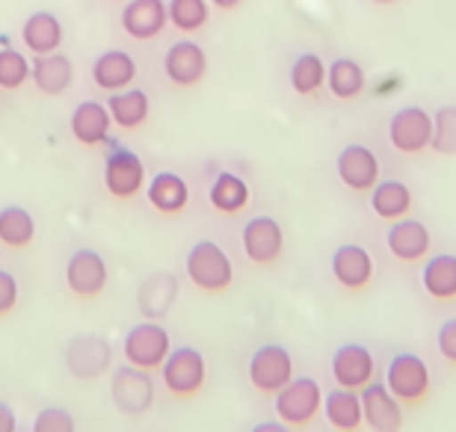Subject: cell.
<instances>
[{"label":"cell","instance_id":"7a4b0ae2","mask_svg":"<svg viewBox=\"0 0 456 432\" xmlns=\"http://www.w3.org/2000/svg\"><path fill=\"white\" fill-rule=\"evenodd\" d=\"M386 388L395 394L403 409H418L433 388L430 367L421 355L397 353L386 367Z\"/></svg>","mask_w":456,"mask_h":432},{"label":"cell","instance_id":"d6986e66","mask_svg":"<svg viewBox=\"0 0 456 432\" xmlns=\"http://www.w3.org/2000/svg\"><path fill=\"white\" fill-rule=\"evenodd\" d=\"M332 275L344 290L362 293L373 281V258L359 243H344L332 255Z\"/></svg>","mask_w":456,"mask_h":432},{"label":"cell","instance_id":"277c9868","mask_svg":"<svg viewBox=\"0 0 456 432\" xmlns=\"http://www.w3.org/2000/svg\"><path fill=\"white\" fill-rule=\"evenodd\" d=\"M323 409V388L314 376H294L276 394V418L288 427H308Z\"/></svg>","mask_w":456,"mask_h":432},{"label":"cell","instance_id":"2e32d148","mask_svg":"<svg viewBox=\"0 0 456 432\" xmlns=\"http://www.w3.org/2000/svg\"><path fill=\"white\" fill-rule=\"evenodd\" d=\"M335 172L346 190L353 192H370L379 181V160L368 145H344L338 160H335Z\"/></svg>","mask_w":456,"mask_h":432},{"label":"cell","instance_id":"7402d4cb","mask_svg":"<svg viewBox=\"0 0 456 432\" xmlns=\"http://www.w3.org/2000/svg\"><path fill=\"white\" fill-rule=\"evenodd\" d=\"M149 205L163 216H175L190 205V187L187 181L175 172H158L145 187Z\"/></svg>","mask_w":456,"mask_h":432},{"label":"cell","instance_id":"44dd1931","mask_svg":"<svg viewBox=\"0 0 456 432\" xmlns=\"http://www.w3.org/2000/svg\"><path fill=\"white\" fill-rule=\"evenodd\" d=\"M323 418L335 432H362L364 427L362 394L350 388H332L323 397Z\"/></svg>","mask_w":456,"mask_h":432},{"label":"cell","instance_id":"4dcf8cb0","mask_svg":"<svg viewBox=\"0 0 456 432\" xmlns=\"http://www.w3.org/2000/svg\"><path fill=\"white\" fill-rule=\"evenodd\" d=\"M208 201H211V208L216 214H240V210L249 205V183H246L240 175L234 172H220L211 183V190H208Z\"/></svg>","mask_w":456,"mask_h":432},{"label":"cell","instance_id":"30bf717a","mask_svg":"<svg viewBox=\"0 0 456 432\" xmlns=\"http://www.w3.org/2000/svg\"><path fill=\"white\" fill-rule=\"evenodd\" d=\"M110 281V270L107 261L102 258V252L95 249H77L71 252V258L66 264V284L77 299H95L107 290Z\"/></svg>","mask_w":456,"mask_h":432},{"label":"cell","instance_id":"f546056e","mask_svg":"<svg viewBox=\"0 0 456 432\" xmlns=\"http://www.w3.org/2000/svg\"><path fill=\"white\" fill-rule=\"evenodd\" d=\"M175 293H178L175 275H172V273H154L140 284L136 302H140V311L149 320H160L172 308V302H175Z\"/></svg>","mask_w":456,"mask_h":432},{"label":"cell","instance_id":"836d02e7","mask_svg":"<svg viewBox=\"0 0 456 432\" xmlns=\"http://www.w3.org/2000/svg\"><path fill=\"white\" fill-rule=\"evenodd\" d=\"M169 24L178 27L181 33H196L202 30L211 18V6L208 0H169Z\"/></svg>","mask_w":456,"mask_h":432},{"label":"cell","instance_id":"e0dca14e","mask_svg":"<svg viewBox=\"0 0 456 432\" xmlns=\"http://www.w3.org/2000/svg\"><path fill=\"white\" fill-rule=\"evenodd\" d=\"M386 246L397 261L418 264L430 255L433 237H430V228H427L421 219L403 216V219H397V223H391L386 234Z\"/></svg>","mask_w":456,"mask_h":432},{"label":"cell","instance_id":"ffe728a7","mask_svg":"<svg viewBox=\"0 0 456 432\" xmlns=\"http://www.w3.org/2000/svg\"><path fill=\"white\" fill-rule=\"evenodd\" d=\"M110 110L102 101H80V104L71 110V118H69V127L71 134H75V140L80 145H89V149H95V145H104L110 140Z\"/></svg>","mask_w":456,"mask_h":432},{"label":"cell","instance_id":"8fae6325","mask_svg":"<svg viewBox=\"0 0 456 432\" xmlns=\"http://www.w3.org/2000/svg\"><path fill=\"white\" fill-rule=\"evenodd\" d=\"M240 243H243V255L252 264L270 266L281 258V249H285V232H281V225L273 216H252L249 223L243 225Z\"/></svg>","mask_w":456,"mask_h":432},{"label":"cell","instance_id":"9c48e42d","mask_svg":"<svg viewBox=\"0 0 456 432\" xmlns=\"http://www.w3.org/2000/svg\"><path fill=\"white\" fill-rule=\"evenodd\" d=\"M66 367L71 376L77 379H98L110 371L113 364V346L107 341L104 335H75L71 341L66 344Z\"/></svg>","mask_w":456,"mask_h":432},{"label":"cell","instance_id":"4316f807","mask_svg":"<svg viewBox=\"0 0 456 432\" xmlns=\"http://www.w3.org/2000/svg\"><path fill=\"white\" fill-rule=\"evenodd\" d=\"M370 210L386 223H397L412 210V190L397 178L377 181V187L370 190Z\"/></svg>","mask_w":456,"mask_h":432},{"label":"cell","instance_id":"83f0119b","mask_svg":"<svg viewBox=\"0 0 456 432\" xmlns=\"http://www.w3.org/2000/svg\"><path fill=\"white\" fill-rule=\"evenodd\" d=\"M107 110H110V118L116 127H125V131H136V127L145 125V118L151 113V101L142 89L127 86L122 92H110V101H107Z\"/></svg>","mask_w":456,"mask_h":432},{"label":"cell","instance_id":"e575fe53","mask_svg":"<svg viewBox=\"0 0 456 432\" xmlns=\"http://www.w3.org/2000/svg\"><path fill=\"white\" fill-rule=\"evenodd\" d=\"M430 149L444 158L456 154V104H444L433 113V143Z\"/></svg>","mask_w":456,"mask_h":432},{"label":"cell","instance_id":"6da1fadb","mask_svg":"<svg viewBox=\"0 0 456 432\" xmlns=\"http://www.w3.org/2000/svg\"><path fill=\"white\" fill-rule=\"evenodd\" d=\"M184 270H187L190 284H193L196 290L208 293V297L225 293L234 281L232 258H228V252L214 240H199L193 249L187 252Z\"/></svg>","mask_w":456,"mask_h":432},{"label":"cell","instance_id":"5bb4252c","mask_svg":"<svg viewBox=\"0 0 456 432\" xmlns=\"http://www.w3.org/2000/svg\"><path fill=\"white\" fill-rule=\"evenodd\" d=\"M377 376V358L368 346L362 344H344L332 355V379L338 388L362 391L364 385L373 382Z\"/></svg>","mask_w":456,"mask_h":432},{"label":"cell","instance_id":"7c38bea8","mask_svg":"<svg viewBox=\"0 0 456 432\" xmlns=\"http://www.w3.org/2000/svg\"><path fill=\"white\" fill-rule=\"evenodd\" d=\"M145 183V163L131 149H116L107 154L104 163V187L113 199L127 201L142 190Z\"/></svg>","mask_w":456,"mask_h":432},{"label":"cell","instance_id":"74e56055","mask_svg":"<svg viewBox=\"0 0 456 432\" xmlns=\"http://www.w3.org/2000/svg\"><path fill=\"white\" fill-rule=\"evenodd\" d=\"M18 306V281L9 270H0V320L9 317Z\"/></svg>","mask_w":456,"mask_h":432},{"label":"cell","instance_id":"d6a6232c","mask_svg":"<svg viewBox=\"0 0 456 432\" xmlns=\"http://www.w3.org/2000/svg\"><path fill=\"white\" fill-rule=\"evenodd\" d=\"M326 86V62L317 57V53H299V57L290 62V89L297 95H317Z\"/></svg>","mask_w":456,"mask_h":432},{"label":"cell","instance_id":"5b68a950","mask_svg":"<svg viewBox=\"0 0 456 432\" xmlns=\"http://www.w3.org/2000/svg\"><path fill=\"white\" fill-rule=\"evenodd\" d=\"M122 353H125L127 364L142 367V371H160V364L167 362V355L172 353L169 332L158 323V320L134 323L125 332Z\"/></svg>","mask_w":456,"mask_h":432},{"label":"cell","instance_id":"3957f363","mask_svg":"<svg viewBox=\"0 0 456 432\" xmlns=\"http://www.w3.org/2000/svg\"><path fill=\"white\" fill-rule=\"evenodd\" d=\"M208 367L205 355L196 346H175L167 355V362L160 364V382L172 397L190 400L205 388Z\"/></svg>","mask_w":456,"mask_h":432},{"label":"cell","instance_id":"8992f818","mask_svg":"<svg viewBox=\"0 0 456 432\" xmlns=\"http://www.w3.org/2000/svg\"><path fill=\"white\" fill-rule=\"evenodd\" d=\"M110 397H113V406L122 412V415H134V418L145 415V412L154 406L151 371H142V367H134V364H118L113 371Z\"/></svg>","mask_w":456,"mask_h":432},{"label":"cell","instance_id":"4fadbf2b","mask_svg":"<svg viewBox=\"0 0 456 432\" xmlns=\"http://www.w3.org/2000/svg\"><path fill=\"white\" fill-rule=\"evenodd\" d=\"M362 394V412H364V427L370 432H400L403 429V406L400 400L386 388V382L373 379L364 385Z\"/></svg>","mask_w":456,"mask_h":432},{"label":"cell","instance_id":"d590c367","mask_svg":"<svg viewBox=\"0 0 456 432\" xmlns=\"http://www.w3.org/2000/svg\"><path fill=\"white\" fill-rule=\"evenodd\" d=\"M33 62L24 57L21 51L15 48H4L0 51V89H21L27 80H30Z\"/></svg>","mask_w":456,"mask_h":432},{"label":"cell","instance_id":"d4e9b609","mask_svg":"<svg viewBox=\"0 0 456 432\" xmlns=\"http://www.w3.org/2000/svg\"><path fill=\"white\" fill-rule=\"evenodd\" d=\"M421 288L436 302L456 299V255L442 252L427 258L421 266Z\"/></svg>","mask_w":456,"mask_h":432},{"label":"cell","instance_id":"484cf974","mask_svg":"<svg viewBox=\"0 0 456 432\" xmlns=\"http://www.w3.org/2000/svg\"><path fill=\"white\" fill-rule=\"evenodd\" d=\"M30 80L45 95H62V92L71 86V80H75V66H71V60L60 51L45 53V57L33 60Z\"/></svg>","mask_w":456,"mask_h":432},{"label":"cell","instance_id":"9a60e30c","mask_svg":"<svg viewBox=\"0 0 456 432\" xmlns=\"http://www.w3.org/2000/svg\"><path fill=\"white\" fill-rule=\"evenodd\" d=\"M163 71L175 86H196L202 84L208 75V53L199 42L193 39H181L175 45H169V51L163 53Z\"/></svg>","mask_w":456,"mask_h":432},{"label":"cell","instance_id":"ba28073f","mask_svg":"<svg viewBox=\"0 0 456 432\" xmlns=\"http://www.w3.org/2000/svg\"><path fill=\"white\" fill-rule=\"evenodd\" d=\"M388 143L400 154H424L433 143V113L424 107H400L388 122Z\"/></svg>","mask_w":456,"mask_h":432},{"label":"cell","instance_id":"f1b7e54d","mask_svg":"<svg viewBox=\"0 0 456 432\" xmlns=\"http://www.w3.org/2000/svg\"><path fill=\"white\" fill-rule=\"evenodd\" d=\"M326 89L338 101H355L368 89V75L353 57H338L326 66Z\"/></svg>","mask_w":456,"mask_h":432},{"label":"cell","instance_id":"1f68e13d","mask_svg":"<svg viewBox=\"0 0 456 432\" xmlns=\"http://www.w3.org/2000/svg\"><path fill=\"white\" fill-rule=\"evenodd\" d=\"M36 237V219L27 208L9 205L0 210V243L6 249H27Z\"/></svg>","mask_w":456,"mask_h":432},{"label":"cell","instance_id":"7bdbcfd3","mask_svg":"<svg viewBox=\"0 0 456 432\" xmlns=\"http://www.w3.org/2000/svg\"><path fill=\"white\" fill-rule=\"evenodd\" d=\"M370 4H382V6H386V4H397V0H370Z\"/></svg>","mask_w":456,"mask_h":432},{"label":"cell","instance_id":"cb8c5ba5","mask_svg":"<svg viewBox=\"0 0 456 432\" xmlns=\"http://www.w3.org/2000/svg\"><path fill=\"white\" fill-rule=\"evenodd\" d=\"M21 42L24 48L36 53V57H45V53H57L62 45V21L48 9H39L24 21L21 27Z\"/></svg>","mask_w":456,"mask_h":432},{"label":"cell","instance_id":"f35d334b","mask_svg":"<svg viewBox=\"0 0 456 432\" xmlns=\"http://www.w3.org/2000/svg\"><path fill=\"white\" fill-rule=\"evenodd\" d=\"M439 353H442L444 362L456 367V317L444 320L442 329H439Z\"/></svg>","mask_w":456,"mask_h":432},{"label":"cell","instance_id":"603a6c76","mask_svg":"<svg viewBox=\"0 0 456 432\" xmlns=\"http://www.w3.org/2000/svg\"><path fill=\"white\" fill-rule=\"evenodd\" d=\"M93 80L104 92H122L136 80V62L127 51L110 48L93 62Z\"/></svg>","mask_w":456,"mask_h":432},{"label":"cell","instance_id":"60d3db41","mask_svg":"<svg viewBox=\"0 0 456 432\" xmlns=\"http://www.w3.org/2000/svg\"><path fill=\"white\" fill-rule=\"evenodd\" d=\"M249 432H290V427L281 424V420H261V424H255Z\"/></svg>","mask_w":456,"mask_h":432},{"label":"cell","instance_id":"ac0fdd59","mask_svg":"<svg viewBox=\"0 0 456 432\" xmlns=\"http://www.w3.org/2000/svg\"><path fill=\"white\" fill-rule=\"evenodd\" d=\"M169 9L163 0H127L122 9V30L136 42H149L167 30Z\"/></svg>","mask_w":456,"mask_h":432},{"label":"cell","instance_id":"ab89813d","mask_svg":"<svg viewBox=\"0 0 456 432\" xmlns=\"http://www.w3.org/2000/svg\"><path fill=\"white\" fill-rule=\"evenodd\" d=\"M15 429H18V420H15L12 406L0 400V432H15Z\"/></svg>","mask_w":456,"mask_h":432},{"label":"cell","instance_id":"b9f144b4","mask_svg":"<svg viewBox=\"0 0 456 432\" xmlns=\"http://www.w3.org/2000/svg\"><path fill=\"white\" fill-rule=\"evenodd\" d=\"M208 4H214L216 9H225V12H228V9H237V6H240L243 0H208Z\"/></svg>","mask_w":456,"mask_h":432},{"label":"cell","instance_id":"8d00e7d4","mask_svg":"<svg viewBox=\"0 0 456 432\" xmlns=\"http://www.w3.org/2000/svg\"><path fill=\"white\" fill-rule=\"evenodd\" d=\"M30 432H77L75 418L62 406H45L39 415L33 418Z\"/></svg>","mask_w":456,"mask_h":432},{"label":"cell","instance_id":"52a82bcc","mask_svg":"<svg viewBox=\"0 0 456 432\" xmlns=\"http://www.w3.org/2000/svg\"><path fill=\"white\" fill-rule=\"evenodd\" d=\"M249 382L258 394L276 397L285 385L294 379V358L281 344H264L249 358Z\"/></svg>","mask_w":456,"mask_h":432}]
</instances>
